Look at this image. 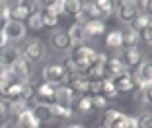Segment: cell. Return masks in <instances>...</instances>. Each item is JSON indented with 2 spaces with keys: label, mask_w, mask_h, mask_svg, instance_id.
I'll use <instances>...</instances> for the list:
<instances>
[{
  "label": "cell",
  "mask_w": 152,
  "mask_h": 128,
  "mask_svg": "<svg viewBox=\"0 0 152 128\" xmlns=\"http://www.w3.org/2000/svg\"><path fill=\"white\" fill-rule=\"evenodd\" d=\"M139 6L142 8V12H140V14H148V12H150V8H152V4L148 2V0H144V2H140Z\"/></svg>",
  "instance_id": "cell-44"
},
{
  "label": "cell",
  "mask_w": 152,
  "mask_h": 128,
  "mask_svg": "<svg viewBox=\"0 0 152 128\" xmlns=\"http://www.w3.org/2000/svg\"><path fill=\"white\" fill-rule=\"evenodd\" d=\"M0 128H2V126H0Z\"/></svg>",
  "instance_id": "cell-50"
},
{
  "label": "cell",
  "mask_w": 152,
  "mask_h": 128,
  "mask_svg": "<svg viewBox=\"0 0 152 128\" xmlns=\"http://www.w3.org/2000/svg\"><path fill=\"white\" fill-rule=\"evenodd\" d=\"M84 33H86V39L88 37H99L105 33V23L102 20H88V23L84 25Z\"/></svg>",
  "instance_id": "cell-18"
},
{
  "label": "cell",
  "mask_w": 152,
  "mask_h": 128,
  "mask_svg": "<svg viewBox=\"0 0 152 128\" xmlns=\"http://www.w3.org/2000/svg\"><path fill=\"white\" fill-rule=\"evenodd\" d=\"M133 80L139 84V91H142V89H152V64H150V60L140 62L139 70H137V76H134Z\"/></svg>",
  "instance_id": "cell-3"
},
{
  "label": "cell",
  "mask_w": 152,
  "mask_h": 128,
  "mask_svg": "<svg viewBox=\"0 0 152 128\" xmlns=\"http://www.w3.org/2000/svg\"><path fill=\"white\" fill-rule=\"evenodd\" d=\"M133 27L134 31H142L144 27H150V14H140L139 12V16L133 20Z\"/></svg>",
  "instance_id": "cell-25"
},
{
  "label": "cell",
  "mask_w": 152,
  "mask_h": 128,
  "mask_svg": "<svg viewBox=\"0 0 152 128\" xmlns=\"http://www.w3.org/2000/svg\"><path fill=\"white\" fill-rule=\"evenodd\" d=\"M113 84H115V89H117V93H127V91H131V89L134 88V80H133V76L129 74V72H125V74H121V76H117L115 80H113Z\"/></svg>",
  "instance_id": "cell-19"
},
{
  "label": "cell",
  "mask_w": 152,
  "mask_h": 128,
  "mask_svg": "<svg viewBox=\"0 0 152 128\" xmlns=\"http://www.w3.org/2000/svg\"><path fill=\"white\" fill-rule=\"evenodd\" d=\"M2 35H4V41L10 45V41H22L23 37H26V25L20 22H14V20H10L8 23H4V27H2Z\"/></svg>",
  "instance_id": "cell-4"
},
{
  "label": "cell",
  "mask_w": 152,
  "mask_h": 128,
  "mask_svg": "<svg viewBox=\"0 0 152 128\" xmlns=\"http://www.w3.org/2000/svg\"><path fill=\"white\" fill-rule=\"evenodd\" d=\"M10 74H12L14 78H18V82L27 84V80L31 78V62L27 60V58L20 56L18 60L12 64V68H10Z\"/></svg>",
  "instance_id": "cell-6"
},
{
  "label": "cell",
  "mask_w": 152,
  "mask_h": 128,
  "mask_svg": "<svg viewBox=\"0 0 152 128\" xmlns=\"http://www.w3.org/2000/svg\"><path fill=\"white\" fill-rule=\"evenodd\" d=\"M6 113H8V105H6V101L2 97H0V119H4Z\"/></svg>",
  "instance_id": "cell-43"
},
{
  "label": "cell",
  "mask_w": 152,
  "mask_h": 128,
  "mask_svg": "<svg viewBox=\"0 0 152 128\" xmlns=\"http://www.w3.org/2000/svg\"><path fill=\"white\" fill-rule=\"evenodd\" d=\"M121 60H123L125 68H139V64L144 60V56H142V53L134 47V49H125Z\"/></svg>",
  "instance_id": "cell-13"
},
{
  "label": "cell",
  "mask_w": 152,
  "mask_h": 128,
  "mask_svg": "<svg viewBox=\"0 0 152 128\" xmlns=\"http://www.w3.org/2000/svg\"><path fill=\"white\" fill-rule=\"evenodd\" d=\"M105 45L111 47V49H119L121 47V31H111V33H107Z\"/></svg>",
  "instance_id": "cell-32"
},
{
  "label": "cell",
  "mask_w": 152,
  "mask_h": 128,
  "mask_svg": "<svg viewBox=\"0 0 152 128\" xmlns=\"http://www.w3.org/2000/svg\"><path fill=\"white\" fill-rule=\"evenodd\" d=\"M33 95H35V89H33V85L27 82V84H23L22 88V95H20V99H23V101H29V99H33Z\"/></svg>",
  "instance_id": "cell-35"
},
{
  "label": "cell",
  "mask_w": 152,
  "mask_h": 128,
  "mask_svg": "<svg viewBox=\"0 0 152 128\" xmlns=\"http://www.w3.org/2000/svg\"><path fill=\"white\" fill-rule=\"evenodd\" d=\"M103 70H105V74L109 76V80H115L117 76L125 74L127 68H125V64H123V60H121V56H113V58H107Z\"/></svg>",
  "instance_id": "cell-12"
},
{
  "label": "cell",
  "mask_w": 152,
  "mask_h": 128,
  "mask_svg": "<svg viewBox=\"0 0 152 128\" xmlns=\"http://www.w3.org/2000/svg\"><path fill=\"white\" fill-rule=\"evenodd\" d=\"M82 12V2L80 0H63V14L76 18Z\"/></svg>",
  "instance_id": "cell-21"
},
{
  "label": "cell",
  "mask_w": 152,
  "mask_h": 128,
  "mask_svg": "<svg viewBox=\"0 0 152 128\" xmlns=\"http://www.w3.org/2000/svg\"><path fill=\"white\" fill-rule=\"evenodd\" d=\"M2 6H4V2H0V10H2Z\"/></svg>",
  "instance_id": "cell-47"
},
{
  "label": "cell",
  "mask_w": 152,
  "mask_h": 128,
  "mask_svg": "<svg viewBox=\"0 0 152 128\" xmlns=\"http://www.w3.org/2000/svg\"><path fill=\"white\" fill-rule=\"evenodd\" d=\"M22 88H23L22 82H12L10 88H8V95H6V99H10V101L20 99V95H22Z\"/></svg>",
  "instance_id": "cell-30"
},
{
  "label": "cell",
  "mask_w": 152,
  "mask_h": 128,
  "mask_svg": "<svg viewBox=\"0 0 152 128\" xmlns=\"http://www.w3.org/2000/svg\"><path fill=\"white\" fill-rule=\"evenodd\" d=\"M57 25H58V18L43 12V27H57Z\"/></svg>",
  "instance_id": "cell-38"
},
{
  "label": "cell",
  "mask_w": 152,
  "mask_h": 128,
  "mask_svg": "<svg viewBox=\"0 0 152 128\" xmlns=\"http://www.w3.org/2000/svg\"><path fill=\"white\" fill-rule=\"evenodd\" d=\"M139 16V4L137 2H131V0H123L119 2V20L121 22H133L134 18Z\"/></svg>",
  "instance_id": "cell-10"
},
{
  "label": "cell",
  "mask_w": 152,
  "mask_h": 128,
  "mask_svg": "<svg viewBox=\"0 0 152 128\" xmlns=\"http://www.w3.org/2000/svg\"><path fill=\"white\" fill-rule=\"evenodd\" d=\"M33 116H35L39 122H53L55 120V115L51 111V105H43V103H37L35 107L31 109Z\"/></svg>",
  "instance_id": "cell-16"
},
{
  "label": "cell",
  "mask_w": 152,
  "mask_h": 128,
  "mask_svg": "<svg viewBox=\"0 0 152 128\" xmlns=\"http://www.w3.org/2000/svg\"><path fill=\"white\" fill-rule=\"evenodd\" d=\"M137 128H152V115L144 111L140 116H137Z\"/></svg>",
  "instance_id": "cell-33"
},
{
  "label": "cell",
  "mask_w": 152,
  "mask_h": 128,
  "mask_svg": "<svg viewBox=\"0 0 152 128\" xmlns=\"http://www.w3.org/2000/svg\"><path fill=\"white\" fill-rule=\"evenodd\" d=\"M22 56V51L16 45H2L0 47V68L2 70H10L12 64Z\"/></svg>",
  "instance_id": "cell-5"
},
{
  "label": "cell",
  "mask_w": 152,
  "mask_h": 128,
  "mask_svg": "<svg viewBox=\"0 0 152 128\" xmlns=\"http://www.w3.org/2000/svg\"><path fill=\"white\" fill-rule=\"evenodd\" d=\"M18 124H33L35 128L41 126V122L35 119V116H33L31 109H26L23 113H20V115H18Z\"/></svg>",
  "instance_id": "cell-24"
},
{
  "label": "cell",
  "mask_w": 152,
  "mask_h": 128,
  "mask_svg": "<svg viewBox=\"0 0 152 128\" xmlns=\"http://www.w3.org/2000/svg\"><path fill=\"white\" fill-rule=\"evenodd\" d=\"M35 97L43 105H55V85L47 84V82L39 84L35 89Z\"/></svg>",
  "instance_id": "cell-11"
},
{
  "label": "cell",
  "mask_w": 152,
  "mask_h": 128,
  "mask_svg": "<svg viewBox=\"0 0 152 128\" xmlns=\"http://www.w3.org/2000/svg\"><path fill=\"white\" fill-rule=\"evenodd\" d=\"M90 91H92V93H96V95H102V80L90 82Z\"/></svg>",
  "instance_id": "cell-41"
},
{
  "label": "cell",
  "mask_w": 152,
  "mask_h": 128,
  "mask_svg": "<svg viewBox=\"0 0 152 128\" xmlns=\"http://www.w3.org/2000/svg\"><path fill=\"white\" fill-rule=\"evenodd\" d=\"M45 14H51L55 18H58L63 14V0H55V2H45Z\"/></svg>",
  "instance_id": "cell-29"
},
{
  "label": "cell",
  "mask_w": 152,
  "mask_h": 128,
  "mask_svg": "<svg viewBox=\"0 0 152 128\" xmlns=\"http://www.w3.org/2000/svg\"><path fill=\"white\" fill-rule=\"evenodd\" d=\"M99 128H103V126H99Z\"/></svg>",
  "instance_id": "cell-49"
},
{
  "label": "cell",
  "mask_w": 152,
  "mask_h": 128,
  "mask_svg": "<svg viewBox=\"0 0 152 128\" xmlns=\"http://www.w3.org/2000/svg\"><path fill=\"white\" fill-rule=\"evenodd\" d=\"M26 109H29V107H27V103L23 101V99H16V101H12V105H10V111H12L16 116H18L20 113H23Z\"/></svg>",
  "instance_id": "cell-34"
},
{
  "label": "cell",
  "mask_w": 152,
  "mask_h": 128,
  "mask_svg": "<svg viewBox=\"0 0 152 128\" xmlns=\"http://www.w3.org/2000/svg\"><path fill=\"white\" fill-rule=\"evenodd\" d=\"M43 78H45L47 84L58 88V85H64V82L68 80V76H66V72H64L63 64L53 62V64H47V66L43 68Z\"/></svg>",
  "instance_id": "cell-2"
},
{
  "label": "cell",
  "mask_w": 152,
  "mask_h": 128,
  "mask_svg": "<svg viewBox=\"0 0 152 128\" xmlns=\"http://www.w3.org/2000/svg\"><path fill=\"white\" fill-rule=\"evenodd\" d=\"M27 27L29 29H43V12H33L27 18Z\"/></svg>",
  "instance_id": "cell-28"
},
{
  "label": "cell",
  "mask_w": 152,
  "mask_h": 128,
  "mask_svg": "<svg viewBox=\"0 0 152 128\" xmlns=\"http://www.w3.org/2000/svg\"><path fill=\"white\" fill-rule=\"evenodd\" d=\"M72 101H74V91L66 85H58L55 88V103L63 107H70Z\"/></svg>",
  "instance_id": "cell-14"
},
{
  "label": "cell",
  "mask_w": 152,
  "mask_h": 128,
  "mask_svg": "<svg viewBox=\"0 0 152 128\" xmlns=\"http://www.w3.org/2000/svg\"><path fill=\"white\" fill-rule=\"evenodd\" d=\"M51 111H53L55 119H70L72 116V109L70 107H63V105H51Z\"/></svg>",
  "instance_id": "cell-27"
},
{
  "label": "cell",
  "mask_w": 152,
  "mask_h": 128,
  "mask_svg": "<svg viewBox=\"0 0 152 128\" xmlns=\"http://www.w3.org/2000/svg\"><path fill=\"white\" fill-rule=\"evenodd\" d=\"M139 35H140V39H142L146 45L152 43V29H150V27H144L142 31H139Z\"/></svg>",
  "instance_id": "cell-40"
},
{
  "label": "cell",
  "mask_w": 152,
  "mask_h": 128,
  "mask_svg": "<svg viewBox=\"0 0 152 128\" xmlns=\"http://www.w3.org/2000/svg\"><path fill=\"white\" fill-rule=\"evenodd\" d=\"M68 33V37H70V41H72V47H76V45H84V41H86V33H84V27L82 25H70V29L66 31Z\"/></svg>",
  "instance_id": "cell-20"
},
{
  "label": "cell",
  "mask_w": 152,
  "mask_h": 128,
  "mask_svg": "<svg viewBox=\"0 0 152 128\" xmlns=\"http://www.w3.org/2000/svg\"><path fill=\"white\" fill-rule=\"evenodd\" d=\"M33 8H35V2H14L10 6V20L22 23L33 14Z\"/></svg>",
  "instance_id": "cell-7"
},
{
  "label": "cell",
  "mask_w": 152,
  "mask_h": 128,
  "mask_svg": "<svg viewBox=\"0 0 152 128\" xmlns=\"http://www.w3.org/2000/svg\"><path fill=\"white\" fill-rule=\"evenodd\" d=\"M150 97H152L150 89H142V91H140V101H142L144 105H150Z\"/></svg>",
  "instance_id": "cell-42"
},
{
  "label": "cell",
  "mask_w": 152,
  "mask_h": 128,
  "mask_svg": "<svg viewBox=\"0 0 152 128\" xmlns=\"http://www.w3.org/2000/svg\"><path fill=\"white\" fill-rule=\"evenodd\" d=\"M96 6H98L102 18H107V16H111V14H113L115 2H111V0H96Z\"/></svg>",
  "instance_id": "cell-26"
},
{
  "label": "cell",
  "mask_w": 152,
  "mask_h": 128,
  "mask_svg": "<svg viewBox=\"0 0 152 128\" xmlns=\"http://www.w3.org/2000/svg\"><path fill=\"white\" fill-rule=\"evenodd\" d=\"M63 68H64V72H66V76H80V72H78V66L74 64V60L72 58H66L64 60V64H63Z\"/></svg>",
  "instance_id": "cell-36"
},
{
  "label": "cell",
  "mask_w": 152,
  "mask_h": 128,
  "mask_svg": "<svg viewBox=\"0 0 152 128\" xmlns=\"http://www.w3.org/2000/svg\"><path fill=\"white\" fill-rule=\"evenodd\" d=\"M92 107H94V109L105 111V107H107V99L103 97V95H94V97H92Z\"/></svg>",
  "instance_id": "cell-37"
},
{
  "label": "cell",
  "mask_w": 152,
  "mask_h": 128,
  "mask_svg": "<svg viewBox=\"0 0 152 128\" xmlns=\"http://www.w3.org/2000/svg\"><path fill=\"white\" fill-rule=\"evenodd\" d=\"M68 128H86V126H82V124H70Z\"/></svg>",
  "instance_id": "cell-46"
},
{
  "label": "cell",
  "mask_w": 152,
  "mask_h": 128,
  "mask_svg": "<svg viewBox=\"0 0 152 128\" xmlns=\"http://www.w3.org/2000/svg\"><path fill=\"white\" fill-rule=\"evenodd\" d=\"M117 115H119V111H115V109H105V115H103V124L113 122V120L117 119Z\"/></svg>",
  "instance_id": "cell-39"
},
{
  "label": "cell",
  "mask_w": 152,
  "mask_h": 128,
  "mask_svg": "<svg viewBox=\"0 0 152 128\" xmlns=\"http://www.w3.org/2000/svg\"><path fill=\"white\" fill-rule=\"evenodd\" d=\"M22 54H23V58H27L29 62H37L45 56V47L39 39H29Z\"/></svg>",
  "instance_id": "cell-9"
},
{
  "label": "cell",
  "mask_w": 152,
  "mask_h": 128,
  "mask_svg": "<svg viewBox=\"0 0 152 128\" xmlns=\"http://www.w3.org/2000/svg\"><path fill=\"white\" fill-rule=\"evenodd\" d=\"M49 43H51V47H53L55 51H58V53H66V51L72 49V41H70V37H68V33L64 29L53 31L51 37H49Z\"/></svg>",
  "instance_id": "cell-8"
},
{
  "label": "cell",
  "mask_w": 152,
  "mask_h": 128,
  "mask_svg": "<svg viewBox=\"0 0 152 128\" xmlns=\"http://www.w3.org/2000/svg\"><path fill=\"white\" fill-rule=\"evenodd\" d=\"M18 128H35L33 124H18Z\"/></svg>",
  "instance_id": "cell-45"
},
{
  "label": "cell",
  "mask_w": 152,
  "mask_h": 128,
  "mask_svg": "<svg viewBox=\"0 0 152 128\" xmlns=\"http://www.w3.org/2000/svg\"><path fill=\"white\" fill-rule=\"evenodd\" d=\"M103 128H137V116H129V115H123L119 113L117 119L109 124H102Z\"/></svg>",
  "instance_id": "cell-15"
},
{
  "label": "cell",
  "mask_w": 152,
  "mask_h": 128,
  "mask_svg": "<svg viewBox=\"0 0 152 128\" xmlns=\"http://www.w3.org/2000/svg\"><path fill=\"white\" fill-rule=\"evenodd\" d=\"M72 91H78V93H86L90 91V80L86 76H72Z\"/></svg>",
  "instance_id": "cell-22"
},
{
  "label": "cell",
  "mask_w": 152,
  "mask_h": 128,
  "mask_svg": "<svg viewBox=\"0 0 152 128\" xmlns=\"http://www.w3.org/2000/svg\"><path fill=\"white\" fill-rule=\"evenodd\" d=\"M2 27H4V23H2V22H0V29H2Z\"/></svg>",
  "instance_id": "cell-48"
},
{
  "label": "cell",
  "mask_w": 152,
  "mask_h": 128,
  "mask_svg": "<svg viewBox=\"0 0 152 128\" xmlns=\"http://www.w3.org/2000/svg\"><path fill=\"white\" fill-rule=\"evenodd\" d=\"M72 60H74V64L78 66V72H80V76L86 74V70H88V66H92L94 64V58H96V51L90 47V45H76L74 49H72Z\"/></svg>",
  "instance_id": "cell-1"
},
{
  "label": "cell",
  "mask_w": 152,
  "mask_h": 128,
  "mask_svg": "<svg viewBox=\"0 0 152 128\" xmlns=\"http://www.w3.org/2000/svg\"><path fill=\"white\" fill-rule=\"evenodd\" d=\"M76 109L80 111V113H92V109H94V107H92V97H88V95H82L80 99H78V101H76Z\"/></svg>",
  "instance_id": "cell-31"
},
{
  "label": "cell",
  "mask_w": 152,
  "mask_h": 128,
  "mask_svg": "<svg viewBox=\"0 0 152 128\" xmlns=\"http://www.w3.org/2000/svg\"><path fill=\"white\" fill-rule=\"evenodd\" d=\"M102 95L105 99H115L119 93H117V89H115V84H113V80H109V78H103L102 80Z\"/></svg>",
  "instance_id": "cell-23"
},
{
  "label": "cell",
  "mask_w": 152,
  "mask_h": 128,
  "mask_svg": "<svg viewBox=\"0 0 152 128\" xmlns=\"http://www.w3.org/2000/svg\"><path fill=\"white\" fill-rule=\"evenodd\" d=\"M139 41H140L139 31H134L133 27H127V29L121 31V47H127V49H134Z\"/></svg>",
  "instance_id": "cell-17"
}]
</instances>
